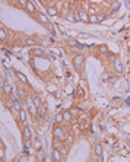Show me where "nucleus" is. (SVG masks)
<instances>
[{
	"label": "nucleus",
	"mask_w": 130,
	"mask_h": 162,
	"mask_svg": "<svg viewBox=\"0 0 130 162\" xmlns=\"http://www.w3.org/2000/svg\"><path fill=\"white\" fill-rule=\"evenodd\" d=\"M32 99H34V104H35L37 107H40V105L43 104V102H41V98H40V96H34Z\"/></svg>",
	"instance_id": "25"
},
{
	"label": "nucleus",
	"mask_w": 130,
	"mask_h": 162,
	"mask_svg": "<svg viewBox=\"0 0 130 162\" xmlns=\"http://www.w3.org/2000/svg\"><path fill=\"white\" fill-rule=\"evenodd\" d=\"M35 18H37V21L40 22L41 25H45L48 29H51V22H50L47 13H43V12H37V13H35Z\"/></svg>",
	"instance_id": "2"
},
{
	"label": "nucleus",
	"mask_w": 130,
	"mask_h": 162,
	"mask_svg": "<svg viewBox=\"0 0 130 162\" xmlns=\"http://www.w3.org/2000/svg\"><path fill=\"white\" fill-rule=\"evenodd\" d=\"M114 70H115L117 73H121V72H123V64H121V60H120L119 57L114 60Z\"/></svg>",
	"instance_id": "8"
},
{
	"label": "nucleus",
	"mask_w": 130,
	"mask_h": 162,
	"mask_svg": "<svg viewBox=\"0 0 130 162\" xmlns=\"http://www.w3.org/2000/svg\"><path fill=\"white\" fill-rule=\"evenodd\" d=\"M89 22L91 23H98V15L97 13H89Z\"/></svg>",
	"instance_id": "21"
},
{
	"label": "nucleus",
	"mask_w": 130,
	"mask_h": 162,
	"mask_svg": "<svg viewBox=\"0 0 130 162\" xmlns=\"http://www.w3.org/2000/svg\"><path fill=\"white\" fill-rule=\"evenodd\" d=\"M18 161H29V158H28L27 155H23V156H21V158H19Z\"/></svg>",
	"instance_id": "29"
},
{
	"label": "nucleus",
	"mask_w": 130,
	"mask_h": 162,
	"mask_svg": "<svg viewBox=\"0 0 130 162\" xmlns=\"http://www.w3.org/2000/svg\"><path fill=\"white\" fill-rule=\"evenodd\" d=\"M79 21H82V22H89V12L79 10Z\"/></svg>",
	"instance_id": "10"
},
{
	"label": "nucleus",
	"mask_w": 130,
	"mask_h": 162,
	"mask_svg": "<svg viewBox=\"0 0 130 162\" xmlns=\"http://www.w3.org/2000/svg\"><path fill=\"white\" fill-rule=\"evenodd\" d=\"M25 107H27V110H28L29 114H32V116H37V114H38V107L34 104L32 96H29V95L25 96Z\"/></svg>",
	"instance_id": "1"
},
{
	"label": "nucleus",
	"mask_w": 130,
	"mask_h": 162,
	"mask_svg": "<svg viewBox=\"0 0 130 162\" xmlns=\"http://www.w3.org/2000/svg\"><path fill=\"white\" fill-rule=\"evenodd\" d=\"M22 136H23V139L25 140H29L32 137V129L29 126H23L22 129Z\"/></svg>",
	"instance_id": "5"
},
{
	"label": "nucleus",
	"mask_w": 130,
	"mask_h": 162,
	"mask_svg": "<svg viewBox=\"0 0 130 162\" xmlns=\"http://www.w3.org/2000/svg\"><path fill=\"white\" fill-rule=\"evenodd\" d=\"M98 51H99L101 54H107V53H108V48H107L105 45H99V47H98Z\"/></svg>",
	"instance_id": "22"
},
{
	"label": "nucleus",
	"mask_w": 130,
	"mask_h": 162,
	"mask_svg": "<svg viewBox=\"0 0 130 162\" xmlns=\"http://www.w3.org/2000/svg\"><path fill=\"white\" fill-rule=\"evenodd\" d=\"M47 113V108H45V105L44 104H41L40 107H38V114L37 116H40V117H44V114Z\"/></svg>",
	"instance_id": "17"
},
{
	"label": "nucleus",
	"mask_w": 130,
	"mask_h": 162,
	"mask_svg": "<svg viewBox=\"0 0 130 162\" xmlns=\"http://www.w3.org/2000/svg\"><path fill=\"white\" fill-rule=\"evenodd\" d=\"M47 15L48 16H57L59 15V9L54 7V6H48L47 7Z\"/></svg>",
	"instance_id": "11"
},
{
	"label": "nucleus",
	"mask_w": 130,
	"mask_h": 162,
	"mask_svg": "<svg viewBox=\"0 0 130 162\" xmlns=\"http://www.w3.org/2000/svg\"><path fill=\"white\" fill-rule=\"evenodd\" d=\"M34 147L37 149V151H40V149L43 147V145H41V142H40V140H38V139H35V140H34Z\"/></svg>",
	"instance_id": "23"
},
{
	"label": "nucleus",
	"mask_w": 130,
	"mask_h": 162,
	"mask_svg": "<svg viewBox=\"0 0 130 162\" xmlns=\"http://www.w3.org/2000/svg\"><path fill=\"white\" fill-rule=\"evenodd\" d=\"M98 15V22H102L104 19H105V16H104V15H101V13H97Z\"/></svg>",
	"instance_id": "28"
},
{
	"label": "nucleus",
	"mask_w": 130,
	"mask_h": 162,
	"mask_svg": "<svg viewBox=\"0 0 130 162\" xmlns=\"http://www.w3.org/2000/svg\"><path fill=\"white\" fill-rule=\"evenodd\" d=\"M53 134H54V137H56L57 140H63V139H64V131H63V129H60V127H54Z\"/></svg>",
	"instance_id": "6"
},
{
	"label": "nucleus",
	"mask_w": 130,
	"mask_h": 162,
	"mask_svg": "<svg viewBox=\"0 0 130 162\" xmlns=\"http://www.w3.org/2000/svg\"><path fill=\"white\" fill-rule=\"evenodd\" d=\"M16 78H18V79H19L22 83H28V78L25 76L23 73H21V72H18V73H16Z\"/></svg>",
	"instance_id": "18"
},
{
	"label": "nucleus",
	"mask_w": 130,
	"mask_h": 162,
	"mask_svg": "<svg viewBox=\"0 0 130 162\" xmlns=\"http://www.w3.org/2000/svg\"><path fill=\"white\" fill-rule=\"evenodd\" d=\"M13 102L15 101H6V107L7 108H12V107H13Z\"/></svg>",
	"instance_id": "27"
},
{
	"label": "nucleus",
	"mask_w": 130,
	"mask_h": 162,
	"mask_svg": "<svg viewBox=\"0 0 130 162\" xmlns=\"http://www.w3.org/2000/svg\"><path fill=\"white\" fill-rule=\"evenodd\" d=\"M18 2H19L22 6H25V5H27V2H28V0H18Z\"/></svg>",
	"instance_id": "30"
},
{
	"label": "nucleus",
	"mask_w": 130,
	"mask_h": 162,
	"mask_svg": "<svg viewBox=\"0 0 130 162\" xmlns=\"http://www.w3.org/2000/svg\"><path fill=\"white\" fill-rule=\"evenodd\" d=\"M25 44H27V45H31V47H35V45H37V40L34 38V37H28V38L25 40Z\"/></svg>",
	"instance_id": "15"
},
{
	"label": "nucleus",
	"mask_w": 130,
	"mask_h": 162,
	"mask_svg": "<svg viewBox=\"0 0 130 162\" xmlns=\"http://www.w3.org/2000/svg\"><path fill=\"white\" fill-rule=\"evenodd\" d=\"M7 38V31L5 28H0V41H6Z\"/></svg>",
	"instance_id": "19"
},
{
	"label": "nucleus",
	"mask_w": 130,
	"mask_h": 162,
	"mask_svg": "<svg viewBox=\"0 0 130 162\" xmlns=\"http://www.w3.org/2000/svg\"><path fill=\"white\" fill-rule=\"evenodd\" d=\"M40 2H41V3H45V2H47V0H40Z\"/></svg>",
	"instance_id": "32"
},
{
	"label": "nucleus",
	"mask_w": 130,
	"mask_h": 162,
	"mask_svg": "<svg viewBox=\"0 0 130 162\" xmlns=\"http://www.w3.org/2000/svg\"><path fill=\"white\" fill-rule=\"evenodd\" d=\"M3 92H5V95H7V96H10L12 95V92H13V88L9 85V83H3Z\"/></svg>",
	"instance_id": "13"
},
{
	"label": "nucleus",
	"mask_w": 130,
	"mask_h": 162,
	"mask_svg": "<svg viewBox=\"0 0 130 162\" xmlns=\"http://www.w3.org/2000/svg\"><path fill=\"white\" fill-rule=\"evenodd\" d=\"M3 156H5V147L0 146V159H3Z\"/></svg>",
	"instance_id": "26"
},
{
	"label": "nucleus",
	"mask_w": 130,
	"mask_h": 162,
	"mask_svg": "<svg viewBox=\"0 0 130 162\" xmlns=\"http://www.w3.org/2000/svg\"><path fill=\"white\" fill-rule=\"evenodd\" d=\"M72 63H73L75 70L81 72L82 67H83V63H85V57H83L82 54H76V56L73 57V60H72Z\"/></svg>",
	"instance_id": "3"
},
{
	"label": "nucleus",
	"mask_w": 130,
	"mask_h": 162,
	"mask_svg": "<svg viewBox=\"0 0 130 162\" xmlns=\"http://www.w3.org/2000/svg\"><path fill=\"white\" fill-rule=\"evenodd\" d=\"M25 9H27V12L28 13H31V15H35L37 13V7H35V5L32 3V2H27V5H25Z\"/></svg>",
	"instance_id": "7"
},
{
	"label": "nucleus",
	"mask_w": 130,
	"mask_h": 162,
	"mask_svg": "<svg viewBox=\"0 0 130 162\" xmlns=\"http://www.w3.org/2000/svg\"><path fill=\"white\" fill-rule=\"evenodd\" d=\"M127 47L130 48V40H127Z\"/></svg>",
	"instance_id": "31"
},
{
	"label": "nucleus",
	"mask_w": 130,
	"mask_h": 162,
	"mask_svg": "<svg viewBox=\"0 0 130 162\" xmlns=\"http://www.w3.org/2000/svg\"><path fill=\"white\" fill-rule=\"evenodd\" d=\"M18 118L21 120V123H22V124H25V123H27V111H25L23 108H21V110H19Z\"/></svg>",
	"instance_id": "12"
},
{
	"label": "nucleus",
	"mask_w": 130,
	"mask_h": 162,
	"mask_svg": "<svg viewBox=\"0 0 130 162\" xmlns=\"http://www.w3.org/2000/svg\"><path fill=\"white\" fill-rule=\"evenodd\" d=\"M67 45H69V47L76 48V47H79V42H77L75 38H69V40H67Z\"/></svg>",
	"instance_id": "20"
},
{
	"label": "nucleus",
	"mask_w": 130,
	"mask_h": 162,
	"mask_svg": "<svg viewBox=\"0 0 130 162\" xmlns=\"http://www.w3.org/2000/svg\"><path fill=\"white\" fill-rule=\"evenodd\" d=\"M53 159L54 161H61L63 159V153L59 147H54V151H53Z\"/></svg>",
	"instance_id": "9"
},
{
	"label": "nucleus",
	"mask_w": 130,
	"mask_h": 162,
	"mask_svg": "<svg viewBox=\"0 0 130 162\" xmlns=\"http://www.w3.org/2000/svg\"><path fill=\"white\" fill-rule=\"evenodd\" d=\"M72 117H73V114L70 113V111H64V113H63V120L66 121V123L72 121Z\"/></svg>",
	"instance_id": "16"
},
{
	"label": "nucleus",
	"mask_w": 130,
	"mask_h": 162,
	"mask_svg": "<svg viewBox=\"0 0 130 162\" xmlns=\"http://www.w3.org/2000/svg\"><path fill=\"white\" fill-rule=\"evenodd\" d=\"M102 152H104V149H102V145L97 143V145L94 146V153H95L97 156H102Z\"/></svg>",
	"instance_id": "14"
},
{
	"label": "nucleus",
	"mask_w": 130,
	"mask_h": 162,
	"mask_svg": "<svg viewBox=\"0 0 130 162\" xmlns=\"http://www.w3.org/2000/svg\"><path fill=\"white\" fill-rule=\"evenodd\" d=\"M64 120H63V114H59V116H56V118H54V123L56 124H60V123H63Z\"/></svg>",
	"instance_id": "24"
},
{
	"label": "nucleus",
	"mask_w": 130,
	"mask_h": 162,
	"mask_svg": "<svg viewBox=\"0 0 130 162\" xmlns=\"http://www.w3.org/2000/svg\"><path fill=\"white\" fill-rule=\"evenodd\" d=\"M31 54L34 57H44L45 53H44V48H40V47H32L31 48Z\"/></svg>",
	"instance_id": "4"
}]
</instances>
